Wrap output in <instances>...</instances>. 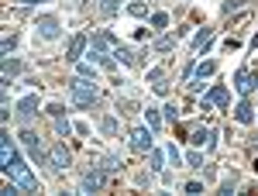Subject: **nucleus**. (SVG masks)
<instances>
[{"label": "nucleus", "instance_id": "obj_1", "mask_svg": "<svg viewBox=\"0 0 258 196\" xmlns=\"http://www.w3.org/2000/svg\"><path fill=\"white\" fill-rule=\"evenodd\" d=\"M93 83H97V79H93ZM86 76H73L69 79V103H73V107H83V110H86V107H97L100 90Z\"/></svg>", "mask_w": 258, "mask_h": 196}, {"label": "nucleus", "instance_id": "obj_2", "mask_svg": "<svg viewBox=\"0 0 258 196\" xmlns=\"http://www.w3.org/2000/svg\"><path fill=\"white\" fill-rule=\"evenodd\" d=\"M4 172H7V176L14 179V182H18V186L24 189V193H38V179L31 176L28 162H24V158H21L18 152H14V155H11V162L4 165Z\"/></svg>", "mask_w": 258, "mask_h": 196}, {"label": "nucleus", "instance_id": "obj_3", "mask_svg": "<svg viewBox=\"0 0 258 196\" xmlns=\"http://www.w3.org/2000/svg\"><path fill=\"white\" fill-rule=\"evenodd\" d=\"M18 141L24 145V152H28V158H31L35 165H45V162H48V152L41 148V141H38V135H35V131H21Z\"/></svg>", "mask_w": 258, "mask_h": 196}, {"label": "nucleus", "instance_id": "obj_4", "mask_svg": "<svg viewBox=\"0 0 258 196\" xmlns=\"http://www.w3.org/2000/svg\"><path fill=\"white\" fill-rule=\"evenodd\" d=\"M35 28H38V38H41V41H55V38L62 35V28H59V18H55V14H41Z\"/></svg>", "mask_w": 258, "mask_h": 196}, {"label": "nucleus", "instance_id": "obj_5", "mask_svg": "<svg viewBox=\"0 0 258 196\" xmlns=\"http://www.w3.org/2000/svg\"><path fill=\"white\" fill-rule=\"evenodd\" d=\"M117 45H120V41L114 38V31H107V28L97 31V35L90 38V48H93V52H107V55H114V48H117Z\"/></svg>", "mask_w": 258, "mask_h": 196}, {"label": "nucleus", "instance_id": "obj_6", "mask_svg": "<svg viewBox=\"0 0 258 196\" xmlns=\"http://www.w3.org/2000/svg\"><path fill=\"white\" fill-rule=\"evenodd\" d=\"M48 165H52L55 172H66V169L73 165V155H69V148H66V145H52V148H48Z\"/></svg>", "mask_w": 258, "mask_h": 196}, {"label": "nucleus", "instance_id": "obj_7", "mask_svg": "<svg viewBox=\"0 0 258 196\" xmlns=\"http://www.w3.org/2000/svg\"><path fill=\"white\" fill-rule=\"evenodd\" d=\"M103 179H107V169L103 165H93L86 176H83V182H80V193H97L100 186H103Z\"/></svg>", "mask_w": 258, "mask_h": 196}, {"label": "nucleus", "instance_id": "obj_8", "mask_svg": "<svg viewBox=\"0 0 258 196\" xmlns=\"http://www.w3.org/2000/svg\"><path fill=\"white\" fill-rule=\"evenodd\" d=\"M152 135H155V131H152L148 124L135 127V131H131V148H135V152H141V155H145V152H152Z\"/></svg>", "mask_w": 258, "mask_h": 196}, {"label": "nucleus", "instance_id": "obj_9", "mask_svg": "<svg viewBox=\"0 0 258 196\" xmlns=\"http://www.w3.org/2000/svg\"><path fill=\"white\" fill-rule=\"evenodd\" d=\"M217 73V62H200V66H193V79H189V90L193 93H200L203 90V79L214 76Z\"/></svg>", "mask_w": 258, "mask_h": 196}, {"label": "nucleus", "instance_id": "obj_10", "mask_svg": "<svg viewBox=\"0 0 258 196\" xmlns=\"http://www.w3.org/2000/svg\"><path fill=\"white\" fill-rule=\"evenodd\" d=\"M38 114V93H28V97L18 100V120L21 124H28V120Z\"/></svg>", "mask_w": 258, "mask_h": 196}, {"label": "nucleus", "instance_id": "obj_11", "mask_svg": "<svg viewBox=\"0 0 258 196\" xmlns=\"http://www.w3.org/2000/svg\"><path fill=\"white\" fill-rule=\"evenodd\" d=\"M86 45H90V35L76 31V35L69 38V45H66V59H69V62H80V55L86 52Z\"/></svg>", "mask_w": 258, "mask_h": 196}, {"label": "nucleus", "instance_id": "obj_12", "mask_svg": "<svg viewBox=\"0 0 258 196\" xmlns=\"http://www.w3.org/2000/svg\"><path fill=\"white\" fill-rule=\"evenodd\" d=\"M234 90H238V97H251V90H255V76H251L248 69H238V73H234Z\"/></svg>", "mask_w": 258, "mask_h": 196}, {"label": "nucleus", "instance_id": "obj_13", "mask_svg": "<svg viewBox=\"0 0 258 196\" xmlns=\"http://www.w3.org/2000/svg\"><path fill=\"white\" fill-rule=\"evenodd\" d=\"M203 100H210L214 107H227V103H231V93H227V86H224V83H217V86H210V90H207V97H203Z\"/></svg>", "mask_w": 258, "mask_h": 196}, {"label": "nucleus", "instance_id": "obj_14", "mask_svg": "<svg viewBox=\"0 0 258 196\" xmlns=\"http://www.w3.org/2000/svg\"><path fill=\"white\" fill-rule=\"evenodd\" d=\"M234 120H238V124H251V120H255V107H251V100H248V97L238 100V107H234Z\"/></svg>", "mask_w": 258, "mask_h": 196}, {"label": "nucleus", "instance_id": "obj_15", "mask_svg": "<svg viewBox=\"0 0 258 196\" xmlns=\"http://www.w3.org/2000/svg\"><path fill=\"white\" fill-rule=\"evenodd\" d=\"M189 145H193V148H214V131H207V127H197V131L189 135Z\"/></svg>", "mask_w": 258, "mask_h": 196}, {"label": "nucleus", "instance_id": "obj_16", "mask_svg": "<svg viewBox=\"0 0 258 196\" xmlns=\"http://www.w3.org/2000/svg\"><path fill=\"white\" fill-rule=\"evenodd\" d=\"M210 41H214V28H200L197 38H193V48H197V52H207Z\"/></svg>", "mask_w": 258, "mask_h": 196}, {"label": "nucleus", "instance_id": "obj_17", "mask_svg": "<svg viewBox=\"0 0 258 196\" xmlns=\"http://www.w3.org/2000/svg\"><path fill=\"white\" fill-rule=\"evenodd\" d=\"M182 38V31H172V35H162L159 41H155V45H152V48H155V52H169V48H176V41Z\"/></svg>", "mask_w": 258, "mask_h": 196}, {"label": "nucleus", "instance_id": "obj_18", "mask_svg": "<svg viewBox=\"0 0 258 196\" xmlns=\"http://www.w3.org/2000/svg\"><path fill=\"white\" fill-rule=\"evenodd\" d=\"M90 62L100 66V69H114V66H117V59H110L107 52H93V48H90Z\"/></svg>", "mask_w": 258, "mask_h": 196}, {"label": "nucleus", "instance_id": "obj_19", "mask_svg": "<svg viewBox=\"0 0 258 196\" xmlns=\"http://www.w3.org/2000/svg\"><path fill=\"white\" fill-rule=\"evenodd\" d=\"M18 73H21V62L7 55V59H4V83H11V79L18 76Z\"/></svg>", "mask_w": 258, "mask_h": 196}, {"label": "nucleus", "instance_id": "obj_20", "mask_svg": "<svg viewBox=\"0 0 258 196\" xmlns=\"http://www.w3.org/2000/svg\"><path fill=\"white\" fill-rule=\"evenodd\" d=\"M114 59L120 62V66H135V52H131V48H124V45H117V48H114Z\"/></svg>", "mask_w": 258, "mask_h": 196}, {"label": "nucleus", "instance_id": "obj_21", "mask_svg": "<svg viewBox=\"0 0 258 196\" xmlns=\"http://www.w3.org/2000/svg\"><path fill=\"white\" fill-rule=\"evenodd\" d=\"M145 124H148L152 131H159V127H162V114H159V107H148V110H145Z\"/></svg>", "mask_w": 258, "mask_h": 196}, {"label": "nucleus", "instance_id": "obj_22", "mask_svg": "<svg viewBox=\"0 0 258 196\" xmlns=\"http://www.w3.org/2000/svg\"><path fill=\"white\" fill-rule=\"evenodd\" d=\"M148 162H152V172H162V169H165V165H162V162H165V152L152 148V152H148Z\"/></svg>", "mask_w": 258, "mask_h": 196}, {"label": "nucleus", "instance_id": "obj_23", "mask_svg": "<svg viewBox=\"0 0 258 196\" xmlns=\"http://www.w3.org/2000/svg\"><path fill=\"white\" fill-rule=\"evenodd\" d=\"M55 131H59V138H69L73 131H76V124H69L66 117H55Z\"/></svg>", "mask_w": 258, "mask_h": 196}, {"label": "nucleus", "instance_id": "obj_24", "mask_svg": "<svg viewBox=\"0 0 258 196\" xmlns=\"http://www.w3.org/2000/svg\"><path fill=\"white\" fill-rule=\"evenodd\" d=\"M127 14H131V18H145V14H148V4H141V0H131V4H127Z\"/></svg>", "mask_w": 258, "mask_h": 196}, {"label": "nucleus", "instance_id": "obj_25", "mask_svg": "<svg viewBox=\"0 0 258 196\" xmlns=\"http://www.w3.org/2000/svg\"><path fill=\"white\" fill-rule=\"evenodd\" d=\"M100 11H103V18H114V14L120 11V0H103V4H100Z\"/></svg>", "mask_w": 258, "mask_h": 196}, {"label": "nucleus", "instance_id": "obj_26", "mask_svg": "<svg viewBox=\"0 0 258 196\" xmlns=\"http://www.w3.org/2000/svg\"><path fill=\"white\" fill-rule=\"evenodd\" d=\"M241 7H248V0H224V4H220L224 14H234V11H241Z\"/></svg>", "mask_w": 258, "mask_h": 196}, {"label": "nucleus", "instance_id": "obj_27", "mask_svg": "<svg viewBox=\"0 0 258 196\" xmlns=\"http://www.w3.org/2000/svg\"><path fill=\"white\" fill-rule=\"evenodd\" d=\"M100 165H103L107 172H120V158H117V155H107V158H100Z\"/></svg>", "mask_w": 258, "mask_h": 196}, {"label": "nucleus", "instance_id": "obj_28", "mask_svg": "<svg viewBox=\"0 0 258 196\" xmlns=\"http://www.w3.org/2000/svg\"><path fill=\"white\" fill-rule=\"evenodd\" d=\"M152 28H155V31H162V28H169V14H165V11H159V14H152Z\"/></svg>", "mask_w": 258, "mask_h": 196}, {"label": "nucleus", "instance_id": "obj_29", "mask_svg": "<svg viewBox=\"0 0 258 196\" xmlns=\"http://www.w3.org/2000/svg\"><path fill=\"white\" fill-rule=\"evenodd\" d=\"M234 186H238V172H231V176L220 182V193H224V196H231V189H234Z\"/></svg>", "mask_w": 258, "mask_h": 196}, {"label": "nucleus", "instance_id": "obj_30", "mask_svg": "<svg viewBox=\"0 0 258 196\" xmlns=\"http://www.w3.org/2000/svg\"><path fill=\"white\" fill-rule=\"evenodd\" d=\"M162 79H165V69H159V66H155V69H148V83H152V86H159Z\"/></svg>", "mask_w": 258, "mask_h": 196}, {"label": "nucleus", "instance_id": "obj_31", "mask_svg": "<svg viewBox=\"0 0 258 196\" xmlns=\"http://www.w3.org/2000/svg\"><path fill=\"white\" fill-rule=\"evenodd\" d=\"M14 45H18V35H7V38L0 41V48H4V55H11V52H14Z\"/></svg>", "mask_w": 258, "mask_h": 196}, {"label": "nucleus", "instance_id": "obj_32", "mask_svg": "<svg viewBox=\"0 0 258 196\" xmlns=\"http://www.w3.org/2000/svg\"><path fill=\"white\" fill-rule=\"evenodd\" d=\"M76 76H86V79H97V69H93V62H83L80 66V73Z\"/></svg>", "mask_w": 258, "mask_h": 196}, {"label": "nucleus", "instance_id": "obj_33", "mask_svg": "<svg viewBox=\"0 0 258 196\" xmlns=\"http://www.w3.org/2000/svg\"><path fill=\"white\" fill-rule=\"evenodd\" d=\"M165 155L172 158V165H179V162H182V152H179L176 145H165Z\"/></svg>", "mask_w": 258, "mask_h": 196}, {"label": "nucleus", "instance_id": "obj_34", "mask_svg": "<svg viewBox=\"0 0 258 196\" xmlns=\"http://www.w3.org/2000/svg\"><path fill=\"white\" fill-rule=\"evenodd\" d=\"M186 162H189V169H203V155H200V152H189Z\"/></svg>", "mask_w": 258, "mask_h": 196}, {"label": "nucleus", "instance_id": "obj_35", "mask_svg": "<svg viewBox=\"0 0 258 196\" xmlns=\"http://www.w3.org/2000/svg\"><path fill=\"white\" fill-rule=\"evenodd\" d=\"M182 189H186L189 196H200V193H203V182H186Z\"/></svg>", "mask_w": 258, "mask_h": 196}, {"label": "nucleus", "instance_id": "obj_36", "mask_svg": "<svg viewBox=\"0 0 258 196\" xmlns=\"http://www.w3.org/2000/svg\"><path fill=\"white\" fill-rule=\"evenodd\" d=\"M114 131H117V120L107 117V120H103V135H114Z\"/></svg>", "mask_w": 258, "mask_h": 196}, {"label": "nucleus", "instance_id": "obj_37", "mask_svg": "<svg viewBox=\"0 0 258 196\" xmlns=\"http://www.w3.org/2000/svg\"><path fill=\"white\" fill-rule=\"evenodd\" d=\"M48 114H52V117H62V114H66V107H62V103H48Z\"/></svg>", "mask_w": 258, "mask_h": 196}, {"label": "nucleus", "instance_id": "obj_38", "mask_svg": "<svg viewBox=\"0 0 258 196\" xmlns=\"http://www.w3.org/2000/svg\"><path fill=\"white\" fill-rule=\"evenodd\" d=\"M14 4H21V7H35V4H45V0H14Z\"/></svg>", "mask_w": 258, "mask_h": 196}, {"label": "nucleus", "instance_id": "obj_39", "mask_svg": "<svg viewBox=\"0 0 258 196\" xmlns=\"http://www.w3.org/2000/svg\"><path fill=\"white\" fill-rule=\"evenodd\" d=\"M251 48H258V35H255V38H251Z\"/></svg>", "mask_w": 258, "mask_h": 196}, {"label": "nucleus", "instance_id": "obj_40", "mask_svg": "<svg viewBox=\"0 0 258 196\" xmlns=\"http://www.w3.org/2000/svg\"><path fill=\"white\" fill-rule=\"evenodd\" d=\"M255 90H258V76H255Z\"/></svg>", "mask_w": 258, "mask_h": 196}]
</instances>
